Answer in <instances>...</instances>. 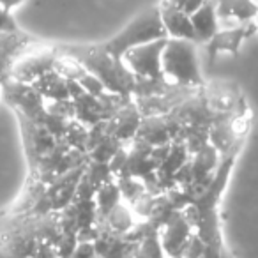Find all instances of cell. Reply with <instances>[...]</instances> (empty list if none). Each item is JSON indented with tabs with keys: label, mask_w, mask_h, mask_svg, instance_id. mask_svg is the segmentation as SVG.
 <instances>
[{
	"label": "cell",
	"mask_w": 258,
	"mask_h": 258,
	"mask_svg": "<svg viewBox=\"0 0 258 258\" xmlns=\"http://www.w3.org/2000/svg\"><path fill=\"white\" fill-rule=\"evenodd\" d=\"M44 106H46V111L58 113V115H62V117H68V118H75V104H73V99L46 101Z\"/></svg>",
	"instance_id": "obj_22"
},
{
	"label": "cell",
	"mask_w": 258,
	"mask_h": 258,
	"mask_svg": "<svg viewBox=\"0 0 258 258\" xmlns=\"http://www.w3.org/2000/svg\"><path fill=\"white\" fill-rule=\"evenodd\" d=\"M57 50H48V51H36L27 57H22L13 64L11 69V78L18 80V82L32 83L36 78H39L43 73L50 71L55 68V60H57Z\"/></svg>",
	"instance_id": "obj_8"
},
{
	"label": "cell",
	"mask_w": 258,
	"mask_h": 258,
	"mask_svg": "<svg viewBox=\"0 0 258 258\" xmlns=\"http://www.w3.org/2000/svg\"><path fill=\"white\" fill-rule=\"evenodd\" d=\"M16 30H18V25H16L11 11L0 6V32H16Z\"/></svg>",
	"instance_id": "obj_23"
},
{
	"label": "cell",
	"mask_w": 258,
	"mask_h": 258,
	"mask_svg": "<svg viewBox=\"0 0 258 258\" xmlns=\"http://www.w3.org/2000/svg\"><path fill=\"white\" fill-rule=\"evenodd\" d=\"M184 2H186V0H163L161 4H168V6H172V8L182 9L184 8Z\"/></svg>",
	"instance_id": "obj_28"
},
{
	"label": "cell",
	"mask_w": 258,
	"mask_h": 258,
	"mask_svg": "<svg viewBox=\"0 0 258 258\" xmlns=\"http://www.w3.org/2000/svg\"><path fill=\"white\" fill-rule=\"evenodd\" d=\"M2 85H4L6 101L18 108L20 113L25 115L29 120L41 124L44 113H46V106H44L46 101L34 89L32 83L18 82V80L11 78V80H6Z\"/></svg>",
	"instance_id": "obj_4"
},
{
	"label": "cell",
	"mask_w": 258,
	"mask_h": 258,
	"mask_svg": "<svg viewBox=\"0 0 258 258\" xmlns=\"http://www.w3.org/2000/svg\"><path fill=\"white\" fill-rule=\"evenodd\" d=\"M87 137H89V125L76 120V118H71V122L68 125V131L64 135L66 144L71 149H78V151L87 152Z\"/></svg>",
	"instance_id": "obj_17"
},
{
	"label": "cell",
	"mask_w": 258,
	"mask_h": 258,
	"mask_svg": "<svg viewBox=\"0 0 258 258\" xmlns=\"http://www.w3.org/2000/svg\"><path fill=\"white\" fill-rule=\"evenodd\" d=\"M34 89L44 97V101H57V99H71L68 90V80L58 75L55 69L43 73L39 78L32 82Z\"/></svg>",
	"instance_id": "obj_13"
},
{
	"label": "cell",
	"mask_w": 258,
	"mask_h": 258,
	"mask_svg": "<svg viewBox=\"0 0 258 258\" xmlns=\"http://www.w3.org/2000/svg\"><path fill=\"white\" fill-rule=\"evenodd\" d=\"M55 50L78 58L87 71L94 73L104 83L106 90L115 94H124V96H133L135 82H137L135 75L129 71L122 58L110 55L106 50L101 48V44H89V46L64 44V46H57Z\"/></svg>",
	"instance_id": "obj_1"
},
{
	"label": "cell",
	"mask_w": 258,
	"mask_h": 258,
	"mask_svg": "<svg viewBox=\"0 0 258 258\" xmlns=\"http://www.w3.org/2000/svg\"><path fill=\"white\" fill-rule=\"evenodd\" d=\"M258 32L256 20H251V22H242L235 23L232 27H226V29H219L211 39L207 41V53L211 58H214L219 53H232L235 55L239 51L240 44L251 37L253 34Z\"/></svg>",
	"instance_id": "obj_6"
},
{
	"label": "cell",
	"mask_w": 258,
	"mask_h": 258,
	"mask_svg": "<svg viewBox=\"0 0 258 258\" xmlns=\"http://www.w3.org/2000/svg\"><path fill=\"white\" fill-rule=\"evenodd\" d=\"M25 0H0V6L6 8L8 11H13L15 8H18L20 4H23Z\"/></svg>",
	"instance_id": "obj_27"
},
{
	"label": "cell",
	"mask_w": 258,
	"mask_h": 258,
	"mask_svg": "<svg viewBox=\"0 0 258 258\" xmlns=\"http://www.w3.org/2000/svg\"><path fill=\"white\" fill-rule=\"evenodd\" d=\"M78 82H80V85L83 87V90H85L87 94H92V96H96V97H99L103 92H106V87H104V83L90 71L83 73V75L78 78Z\"/></svg>",
	"instance_id": "obj_21"
},
{
	"label": "cell",
	"mask_w": 258,
	"mask_h": 258,
	"mask_svg": "<svg viewBox=\"0 0 258 258\" xmlns=\"http://www.w3.org/2000/svg\"><path fill=\"white\" fill-rule=\"evenodd\" d=\"M195 233L191 223L187 221V218L184 216L182 211H177L165 225L159 230L161 235V246L165 254L170 256H182L184 247H186L187 240L191 239V235Z\"/></svg>",
	"instance_id": "obj_7"
},
{
	"label": "cell",
	"mask_w": 258,
	"mask_h": 258,
	"mask_svg": "<svg viewBox=\"0 0 258 258\" xmlns=\"http://www.w3.org/2000/svg\"><path fill=\"white\" fill-rule=\"evenodd\" d=\"M124 144L118 138H115L113 135L108 133L92 151L89 152V158L94 159V161H101V163H110V159L113 158V154L118 151V147Z\"/></svg>",
	"instance_id": "obj_19"
},
{
	"label": "cell",
	"mask_w": 258,
	"mask_h": 258,
	"mask_svg": "<svg viewBox=\"0 0 258 258\" xmlns=\"http://www.w3.org/2000/svg\"><path fill=\"white\" fill-rule=\"evenodd\" d=\"M69 122H71V118L62 117V115H58V113L46 111L44 117H43V120H41V124H43L44 127H46L48 131L57 138V140H60V138H64L66 131H68Z\"/></svg>",
	"instance_id": "obj_20"
},
{
	"label": "cell",
	"mask_w": 258,
	"mask_h": 258,
	"mask_svg": "<svg viewBox=\"0 0 258 258\" xmlns=\"http://www.w3.org/2000/svg\"><path fill=\"white\" fill-rule=\"evenodd\" d=\"M159 11H161V20L163 27L166 30V36L198 43L193 23H191V16L184 9L172 8L168 4H159Z\"/></svg>",
	"instance_id": "obj_10"
},
{
	"label": "cell",
	"mask_w": 258,
	"mask_h": 258,
	"mask_svg": "<svg viewBox=\"0 0 258 258\" xmlns=\"http://www.w3.org/2000/svg\"><path fill=\"white\" fill-rule=\"evenodd\" d=\"M103 223H106V226L115 233H120L124 235L125 232L133 228L135 221H133V209L131 205L125 204V202H120L106 218L103 219Z\"/></svg>",
	"instance_id": "obj_16"
},
{
	"label": "cell",
	"mask_w": 258,
	"mask_h": 258,
	"mask_svg": "<svg viewBox=\"0 0 258 258\" xmlns=\"http://www.w3.org/2000/svg\"><path fill=\"white\" fill-rule=\"evenodd\" d=\"M163 76L172 85L198 87L204 83L195 41L166 37L161 55Z\"/></svg>",
	"instance_id": "obj_2"
},
{
	"label": "cell",
	"mask_w": 258,
	"mask_h": 258,
	"mask_svg": "<svg viewBox=\"0 0 258 258\" xmlns=\"http://www.w3.org/2000/svg\"><path fill=\"white\" fill-rule=\"evenodd\" d=\"M205 2H207V0H186V2H184V8L182 9L187 13V15H191V13L197 11L200 6H204Z\"/></svg>",
	"instance_id": "obj_26"
},
{
	"label": "cell",
	"mask_w": 258,
	"mask_h": 258,
	"mask_svg": "<svg viewBox=\"0 0 258 258\" xmlns=\"http://www.w3.org/2000/svg\"><path fill=\"white\" fill-rule=\"evenodd\" d=\"M165 39H156L151 43L140 44V46L129 50L122 57L127 69L135 75V78H161V55L165 48Z\"/></svg>",
	"instance_id": "obj_5"
},
{
	"label": "cell",
	"mask_w": 258,
	"mask_h": 258,
	"mask_svg": "<svg viewBox=\"0 0 258 258\" xmlns=\"http://www.w3.org/2000/svg\"><path fill=\"white\" fill-rule=\"evenodd\" d=\"M73 104H75V118L83 122L85 125H89V127L103 120V117H101L99 97L83 92L82 96L73 99Z\"/></svg>",
	"instance_id": "obj_14"
},
{
	"label": "cell",
	"mask_w": 258,
	"mask_h": 258,
	"mask_svg": "<svg viewBox=\"0 0 258 258\" xmlns=\"http://www.w3.org/2000/svg\"><path fill=\"white\" fill-rule=\"evenodd\" d=\"M135 138L152 145V147L172 144L173 138H172L168 120H166V115H149V117H144L142 118L140 129H138V133Z\"/></svg>",
	"instance_id": "obj_11"
},
{
	"label": "cell",
	"mask_w": 258,
	"mask_h": 258,
	"mask_svg": "<svg viewBox=\"0 0 258 258\" xmlns=\"http://www.w3.org/2000/svg\"><path fill=\"white\" fill-rule=\"evenodd\" d=\"M117 184H118V189H120V197L122 202L125 204H133L135 200L142 197L145 193V186H144V180L138 179V177H117Z\"/></svg>",
	"instance_id": "obj_18"
},
{
	"label": "cell",
	"mask_w": 258,
	"mask_h": 258,
	"mask_svg": "<svg viewBox=\"0 0 258 258\" xmlns=\"http://www.w3.org/2000/svg\"><path fill=\"white\" fill-rule=\"evenodd\" d=\"M68 90H69V97L71 99H76L78 96H82L85 90H83V87L80 85V82L78 80H68Z\"/></svg>",
	"instance_id": "obj_25"
},
{
	"label": "cell",
	"mask_w": 258,
	"mask_h": 258,
	"mask_svg": "<svg viewBox=\"0 0 258 258\" xmlns=\"http://www.w3.org/2000/svg\"><path fill=\"white\" fill-rule=\"evenodd\" d=\"M73 256H96V247H94V240H78Z\"/></svg>",
	"instance_id": "obj_24"
},
{
	"label": "cell",
	"mask_w": 258,
	"mask_h": 258,
	"mask_svg": "<svg viewBox=\"0 0 258 258\" xmlns=\"http://www.w3.org/2000/svg\"><path fill=\"white\" fill-rule=\"evenodd\" d=\"M165 37L168 36H166V30L163 27L161 11H159L158 6V8H149L144 13H140L117 36H113L106 43L101 44V48L113 57L122 58L129 50H133L140 44L151 43V41L156 39H165Z\"/></svg>",
	"instance_id": "obj_3"
},
{
	"label": "cell",
	"mask_w": 258,
	"mask_h": 258,
	"mask_svg": "<svg viewBox=\"0 0 258 258\" xmlns=\"http://www.w3.org/2000/svg\"><path fill=\"white\" fill-rule=\"evenodd\" d=\"M189 16H191V23H193L198 43H207V41L221 29L218 9H216V0H207L204 6H200V8L195 13H191Z\"/></svg>",
	"instance_id": "obj_12"
},
{
	"label": "cell",
	"mask_w": 258,
	"mask_h": 258,
	"mask_svg": "<svg viewBox=\"0 0 258 258\" xmlns=\"http://www.w3.org/2000/svg\"><path fill=\"white\" fill-rule=\"evenodd\" d=\"M142 118H144V115L140 113L133 99L125 106H122L113 118L108 120V133L113 135L115 138H118L124 144H131V140L137 137L138 129H140Z\"/></svg>",
	"instance_id": "obj_9"
},
{
	"label": "cell",
	"mask_w": 258,
	"mask_h": 258,
	"mask_svg": "<svg viewBox=\"0 0 258 258\" xmlns=\"http://www.w3.org/2000/svg\"><path fill=\"white\" fill-rule=\"evenodd\" d=\"M94 202H96L97 207V214H99V221H103L115 207L122 202L120 197V189H118L117 179L111 180V182H106L97 189L96 197H94Z\"/></svg>",
	"instance_id": "obj_15"
}]
</instances>
